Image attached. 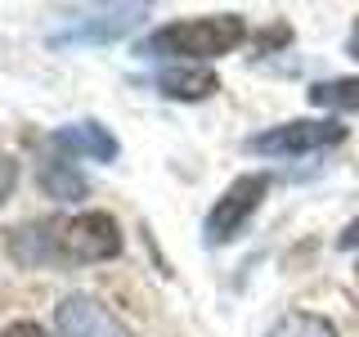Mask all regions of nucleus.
Returning a JSON list of instances; mask_svg holds the SVG:
<instances>
[{
    "label": "nucleus",
    "instance_id": "obj_1",
    "mask_svg": "<svg viewBox=\"0 0 359 337\" xmlns=\"http://www.w3.org/2000/svg\"><path fill=\"white\" fill-rule=\"evenodd\" d=\"M121 252V230L108 211L32 220L9 234V256L18 265H90Z\"/></svg>",
    "mask_w": 359,
    "mask_h": 337
},
{
    "label": "nucleus",
    "instance_id": "obj_2",
    "mask_svg": "<svg viewBox=\"0 0 359 337\" xmlns=\"http://www.w3.org/2000/svg\"><path fill=\"white\" fill-rule=\"evenodd\" d=\"M247 41V22L238 14H207V18H184L157 27L149 41L140 45V54L149 59H220V54L238 50Z\"/></svg>",
    "mask_w": 359,
    "mask_h": 337
},
{
    "label": "nucleus",
    "instance_id": "obj_3",
    "mask_svg": "<svg viewBox=\"0 0 359 337\" xmlns=\"http://www.w3.org/2000/svg\"><path fill=\"white\" fill-rule=\"evenodd\" d=\"M346 140L341 121H283L247 140V149L261 157H297V153H323Z\"/></svg>",
    "mask_w": 359,
    "mask_h": 337
},
{
    "label": "nucleus",
    "instance_id": "obj_4",
    "mask_svg": "<svg viewBox=\"0 0 359 337\" xmlns=\"http://www.w3.org/2000/svg\"><path fill=\"white\" fill-rule=\"evenodd\" d=\"M269 194V176L256 171V176H238L229 189L216 198V207L207 211V243H229L233 234L252 220V211L261 207V198Z\"/></svg>",
    "mask_w": 359,
    "mask_h": 337
},
{
    "label": "nucleus",
    "instance_id": "obj_5",
    "mask_svg": "<svg viewBox=\"0 0 359 337\" xmlns=\"http://www.w3.org/2000/svg\"><path fill=\"white\" fill-rule=\"evenodd\" d=\"M54 329H59V337H130L126 324H121L104 301L86 297V292H72V297L59 301Z\"/></svg>",
    "mask_w": 359,
    "mask_h": 337
},
{
    "label": "nucleus",
    "instance_id": "obj_6",
    "mask_svg": "<svg viewBox=\"0 0 359 337\" xmlns=\"http://www.w3.org/2000/svg\"><path fill=\"white\" fill-rule=\"evenodd\" d=\"M50 144L63 149V153H72V157H95V162H112V157H117V140H112L108 126H99V121H72V126H59Z\"/></svg>",
    "mask_w": 359,
    "mask_h": 337
},
{
    "label": "nucleus",
    "instance_id": "obj_7",
    "mask_svg": "<svg viewBox=\"0 0 359 337\" xmlns=\"http://www.w3.org/2000/svg\"><path fill=\"white\" fill-rule=\"evenodd\" d=\"M157 90L166 99H207L211 90H220V81L207 67H162L157 72Z\"/></svg>",
    "mask_w": 359,
    "mask_h": 337
},
{
    "label": "nucleus",
    "instance_id": "obj_8",
    "mask_svg": "<svg viewBox=\"0 0 359 337\" xmlns=\"http://www.w3.org/2000/svg\"><path fill=\"white\" fill-rule=\"evenodd\" d=\"M314 108L328 112H359V77H332V81H319L310 90Z\"/></svg>",
    "mask_w": 359,
    "mask_h": 337
},
{
    "label": "nucleus",
    "instance_id": "obj_9",
    "mask_svg": "<svg viewBox=\"0 0 359 337\" xmlns=\"http://www.w3.org/2000/svg\"><path fill=\"white\" fill-rule=\"evenodd\" d=\"M265 337H337V324L314 315V310H292V315L269 324Z\"/></svg>",
    "mask_w": 359,
    "mask_h": 337
},
{
    "label": "nucleus",
    "instance_id": "obj_10",
    "mask_svg": "<svg viewBox=\"0 0 359 337\" xmlns=\"http://www.w3.org/2000/svg\"><path fill=\"white\" fill-rule=\"evenodd\" d=\"M41 185H45L50 198H76L86 189V180H81V171H72L67 157H50V162L41 166Z\"/></svg>",
    "mask_w": 359,
    "mask_h": 337
},
{
    "label": "nucleus",
    "instance_id": "obj_11",
    "mask_svg": "<svg viewBox=\"0 0 359 337\" xmlns=\"http://www.w3.org/2000/svg\"><path fill=\"white\" fill-rule=\"evenodd\" d=\"M14 185H18V162L9 153H0V202L14 194Z\"/></svg>",
    "mask_w": 359,
    "mask_h": 337
},
{
    "label": "nucleus",
    "instance_id": "obj_12",
    "mask_svg": "<svg viewBox=\"0 0 359 337\" xmlns=\"http://www.w3.org/2000/svg\"><path fill=\"white\" fill-rule=\"evenodd\" d=\"M0 337H45V333H41V324H27V319H18V324H9V329L0 333Z\"/></svg>",
    "mask_w": 359,
    "mask_h": 337
},
{
    "label": "nucleus",
    "instance_id": "obj_13",
    "mask_svg": "<svg viewBox=\"0 0 359 337\" xmlns=\"http://www.w3.org/2000/svg\"><path fill=\"white\" fill-rule=\"evenodd\" d=\"M337 243H341V247H359V220H351V225H346V230H341V239H337Z\"/></svg>",
    "mask_w": 359,
    "mask_h": 337
}]
</instances>
